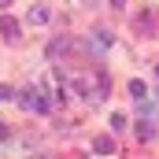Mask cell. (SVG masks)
Returning <instances> with one entry per match:
<instances>
[{
  "mask_svg": "<svg viewBox=\"0 0 159 159\" xmlns=\"http://www.w3.org/2000/svg\"><path fill=\"white\" fill-rule=\"evenodd\" d=\"M0 7H11V0H0Z\"/></svg>",
  "mask_w": 159,
  "mask_h": 159,
  "instance_id": "obj_13",
  "label": "cell"
},
{
  "mask_svg": "<svg viewBox=\"0 0 159 159\" xmlns=\"http://www.w3.org/2000/svg\"><path fill=\"white\" fill-rule=\"evenodd\" d=\"M129 96H137V100H144V96H148V85H144V81H129Z\"/></svg>",
  "mask_w": 159,
  "mask_h": 159,
  "instance_id": "obj_7",
  "label": "cell"
},
{
  "mask_svg": "<svg viewBox=\"0 0 159 159\" xmlns=\"http://www.w3.org/2000/svg\"><path fill=\"white\" fill-rule=\"evenodd\" d=\"M7 133H11V129H7V126L0 122V141H7Z\"/></svg>",
  "mask_w": 159,
  "mask_h": 159,
  "instance_id": "obj_11",
  "label": "cell"
},
{
  "mask_svg": "<svg viewBox=\"0 0 159 159\" xmlns=\"http://www.w3.org/2000/svg\"><path fill=\"white\" fill-rule=\"evenodd\" d=\"M26 22H34V26H44V22H48V7H44V4H34V7L26 11Z\"/></svg>",
  "mask_w": 159,
  "mask_h": 159,
  "instance_id": "obj_2",
  "label": "cell"
},
{
  "mask_svg": "<svg viewBox=\"0 0 159 159\" xmlns=\"http://www.w3.org/2000/svg\"><path fill=\"white\" fill-rule=\"evenodd\" d=\"M7 100H15V89H11V85H4V81H0V104H7Z\"/></svg>",
  "mask_w": 159,
  "mask_h": 159,
  "instance_id": "obj_9",
  "label": "cell"
},
{
  "mask_svg": "<svg viewBox=\"0 0 159 159\" xmlns=\"http://www.w3.org/2000/svg\"><path fill=\"white\" fill-rule=\"evenodd\" d=\"M85 4H93V0H85Z\"/></svg>",
  "mask_w": 159,
  "mask_h": 159,
  "instance_id": "obj_15",
  "label": "cell"
},
{
  "mask_svg": "<svg viewBox=\"0 0 159 159\" xmlns=\"http://www.w3.org/2000/svg\"><path fill=\"white\" fill-rule=\"evenodd\" d=\"M137 137H141V141H152V137H156V126H152V122L144 119L141 126H137Z\"/></svg>",
  "mask_w": 159,
  "mask_h": 159,
  "instance_id": "obj_8",
  "label": "cell"
},
{
  "mask_svg": "<svg viewBox=\"0 0 159 159\" xmlns=\"http://www.w3.org/2000/svg\"><path fill=\"white\" fill-rule=\"evenodd\" d=\"M0 34L7 41H19V22H15L11 15H4V19H0Z\"/></svg>",
  "mask_w": 159,
  "mask_h": 159,
  "instance_id": "obj_3",
  "label": "cell"
},
{
  "mask_svg": "<svg viewBox=\"0 0 159 159\" xmlns=\"http://www.w3.org/2000/svg\"><path fill=\"white\" fill-rule=\"evenodd\" d=\"M63 52H70V37H56L52 44H48V56H52V59L63 56Z\"/></svg>",
  "mask_w": 159,
  "mask_h": 159,
  "instance_id": "obj_5",
  "label": "cell"
},
{
  "mask_svg": "<svg viewBox=\"0 0 159 159\" xmlns=\"http://www.w3.org/2000/svg\"><path fill=\"white\" fill-rule=\"evenodd\" d=\"M111 4H115V7H126V0H111Z\"/></svg>",
  "mask_w": 159,
  "mask_h": 159,
  "instance_id": "obj_12",
  "label": "cell"
},
{
  "mask_svg": "<svg viewBox=\"0 0 159 159\" xmlns=\"http://www.w3.org/2000/svg\"><path fill=\"white\" fill-rule=\"evenodd\" d=\"M34 159H48V156H34Z\"/></svg>",
  "mask_w": 159,
  "mask_h": 159,
  "instance_id": "obj_14",
  "label": "cell"
},
{
  "mask_svg": "<svg viewBox=\"0 0 159 159\" xmlns=\"http://www.w3.org/2000/svg\"><path fill=\"white\" fill-rule=\"evenodd\" d=\"M111 129H126V119L122 115H111Z\"/></svg>",
  "mask_w": 159,
  "mask_h": 159,
  "instance_id": "obj_10",
  "label": "cell"
},
{
  "mask_svg": "<svg viewBox=\"0 0 159 159\" xmlns=\"http://www.w3.org/2000/svg\"><path fill=\"white\" fill-rule=\"evenodd\" d=\"M93 148H96L100 156H111V152H115V141H111V137H96V144H93Z\"/></svg>",
  "mask_w": 159,
  "mask_h": 159,
  "instance_id": "obj_6",
  "label": "cell"
},
{
  "mask_svg": "<svg viewBox=\"0 0 159 159\" xmlns=\"http://www.w3.org/2000/svg\"><path fill=\"white\" fill-rule=\"evenodd\" d=\"M22 107H26L30 115H44V111H48V100H44V93H41L37 85L22 89Z\"/></svg>",
  "mask_w": 159,
  "mask_h": 159,
  "instance_id": "obj_1",
  "label": "cell"
},
{
  "mask_svg": "<svg viewBox=\"0 0 159 159\" xmlns=\"http://www.w3.org/2000/svg\"><path fill=\"white\" fill-rule=\"evenodd\" d=\"M156 70H159V67H156Z\"/></svg>",
  "mask_w": 159,
  "mask_h": 159,
  "instance_id": "obj_16",
  "label": "cell"
},
{
  "mask_svg": "<svg viewBox=\"0 0 159 159\" xmlns=\"http://www.w3.org/2000/svg\"><path fill=\"white\" fill-rule=\"evenodd\" d=\"M111 41H115V34H111V30H104V26H100V30H96V34H93V48H100V52H104V48H111Z\"/></svg>",
  "mask_w": 159,
  "mask_h": 159,
  "instance_id": "obj_4",
  "label": "cell"
}]
</instances>
